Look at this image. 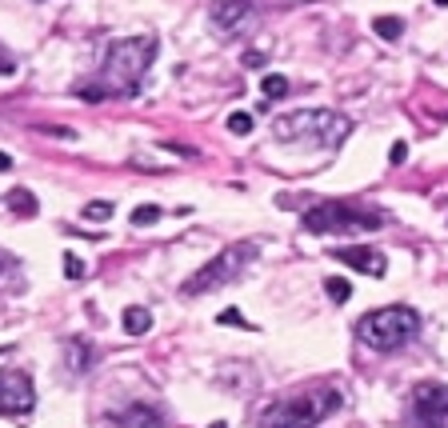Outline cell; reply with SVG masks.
I'll use <instances>...</instances> for the list:
<instances>
[{
	"label": "cell",
	"instance_id": "6da1fadb",
	"mask_svg": "<svg viewBox=\"0 0 448 428\" xmlns=\"http://www.w3.org/2000/svg\"><path fill=\"white\" fill-rule=\"evenodd\" d=\"M156 61V37H120L112 40L100 64L97 85H80L85 100H108V97H137L144 73Z\"/></svg>",
	"mask_w": 448,
	"mask_h": 428
},
{
	"label": "cell",
	"instance_id": "7a4b0ae2",
	"mask_svg": "<svg viewBox=\"0 0 448 428\" xmlns=\"http://www.w3.org/2000/svg\"><path fill=\"white\" fill-rule=\"evenodd\" d=\"M280 140H297V145H312V148H340L349 140L352 124L349 116L340 112H328V109H300V112H288L280 116L273 128Z\"/></svg>",
	"mask_w": 448,
	"mask_h": 428
},
{
	"label": "cell",
	"instance_id": "3957f363",
	"mask_svg": "<svg viewBox=\"0 0 448 428\" xmlns=\"http://www.w3.org/2000/svg\"><path fill=\"white\" fill-rule=\"evenodd\" d=\"M388 216L380 208L368 204H349V200H324V204L304 212V228L321 236H356V233H376L385 228Z\"/></svg>",
	"mask_w": 448,
	"mask_h": 428
},
{
	"label": "cell",
	"instance_id": "277c9868",
	"mask_svg": "<svg viewBox=\"0 0 448 428\" xmlns=\"http://www.w3.org/2000/svg\"><path fill=\"white\" fill-rule=\"evenodd\" d=\"M416 332H421V317L409 305H388V308H373L368 317H361L356 341L376 348V353H397L409 341H416Z\"/></svg>",
	"mask_w": 448,
	"mask_h": 428
},
{
	"label": "cell",
	"instance_id": "5b68a950",
	"mask_svg": "<svg viewBox=\"0 0 448 428\" xmlns=\"http://www.w3.org/2000/svg\"><path fill=\"white\" fill-rule=\"evenodd\" d=\"M336 408H340V392L321 389V392H309V396H292V401L268 404L252 424L256 428H316Z\"/></svg>",
	"mask_w": 448,
	"mask_h": 428
},
{
	"label": "cell",
	"instance_id": "8992f818",
	"mask_svg": "<svg viewBox=\"0 0 448 428\" xmlns=\"http://www.w3.org/2000/svg\"><path fill=\"white\" fill-rule=\"evenodd\" d=\"M252 257H256V245L224 248V252H216V257H212L204 269L192 272V281L185 284V293H188V296H200V293H212L216 284H232V281L240 276V269H244Z\"/></svg>",
	"mask_w": 448,
	"mask_h": 428
},
{
	"label": "cell",
	"instance_id": "52a82bcc",
	"mask_svg": "<svg viewBox=\"0 0 448 428\" xmlns=\"http://www.w3.org/2000/svg\"><path fill=\"white\" fill-rule=\"evenodd\" d=\"M409 424L412 428H448V384H436V380L416 384Z\"/></svg>",
	"mask_w": 448,
	"mask_h": 428
},
{
	"label": "cell",
	"instance_id": "ba28073f",
	"mask_svg": "<svg viewBox=\"0 0 448 428\" xmlns=\"http://www.w3.org/2000/svg\"><path fill=\"white\" fill-rule=\"evenodd\" d=\"M32 408H37V389H32L28 372H20V368L0 372V412L25 416V412H32Z\"/></svg>",
	"mask_w": 448,
	"mask_h": 428
},
{
	"label": "cell",
	"instance_id": "9c48e42d",
	"mask_svg": "<svg viewBox=\"0 0 448 428\" xmlns=\"http://www.w3.org/2000/svg\"><path fill=\"white\" fill-rule=\"evenodd\" d=\"M252 16H256V4L252 0H220V4H212V28H216V37H237L244 28L252 25Z\"/></svg>",
	"mask_w": 448,
	"mask_h": 428
},
{
	"label": "cell",
	"instance_id": "30bf717a",
	"mask_svg": "<svg viewBox=\"0 0 448 428\" xmlns=\"http://www.w3.org/2000/svg\"><path fill=\"white\" fill-rule=\"evenodd\" d=\"M340 264H349V269L356 272H368V276H385V252H376V248H361V245H352V248H336L332 252Z\"/></svg>",
	"mask_w": 448,
	"mask_h": 428
},
{
	"label": "cell",
	"instance_id": "8fae6325",
	"mask_svg": "<svg viewBox=\"0 0 448 428\" xmlns=\"http://www.w3.org/2000/svg\"><path fill=\"white\" fill-rule=\"evenodd\" d=\"M112 428H164V416L156 404H128L125 412L112 416Z\"/></svg>",
	"mask_w": 448,
	"mask_h": 428
},
{
	"label": "cell",
	"instance_id": "7c38bea8",
	"mask_svg": "<svg viewBox=\"0 0 448 428\" xmlns=\"http://www.w3.org/2000/svg\"><path fill=\"white\" fill-rule=\"evenodd\" d=\"M4 204L13 208L16 216H37V196L28 192V188H13V192L4 196Z\"/></svg>",
	"mask_w": 448,
	"mask_h": 428
},
{
	"label": "cell",
	"instance_id": "4fadbf2b",
	"mask_svg": "<svg viewBox=\"0 0 448 428\" xmlns=\"http://www.w3.org/2000/svg\"><path fill=\"white\" fill-rule=\"evenodd\" d=\"M152 329V312H149V308H128V312H125V332H128V336H144V332H149Z\"/></svg>",
	"mask_w": 448,
	"mask_h": 428
},
{
	"label": "cell",
	"instance_id": "5bb4252c",
	"mask_svg": "<svg viewBox=\"0 0 448 428\" xmlns=\"http://www.w3.org/2000/svg\"><path fill=\"white\" fill-rule=\"evenodd\" d=\"M4 284H20V257L8 248H0V288Z\"/></svg>",
	"mask_w": 448,
	"mask_h": 428
},
{
	"label": "cell",
	"instance_id": "9a60e30c",
	"mask_svg": "<svg viewBox=\"0 0 448 428\" xmlns=\"http://www.w3.org/2000/svg\"><path fill=\"white\" fill-rule=\"evenodd\" d=\"M373 28H376V37H385V40H400V32H404V20H400V16H376Z\"/></svg>",
	"mask_w": 448,
	"mask_h": 428
},
{
	"label": "cell",
	"instance_id": "2e32d148",
	"mask_svg": "<svg viewBox=\"0 0 448 428\" xmlns=\"http://www.w3.org/2000/svg\"><path fill=\"white\" fill-rule=\"evenodd\" d=\"M261 88H264V100H280V97H288V76L268 73V76L261 80Z\"/></svg>",
	"mask_w": 448,
	"mask_h": 428
},
{
	"label": "cell",
	"instance_id": "e0dca14e",
	"mask_svg": "<svg viewBox=\"0 0 448 428\" xmlns=\"http://www.w3.org/2000/svg\"><path fill=\"white\" fill-rule=\"evenodd\" d=\"M324 288H328V296H332L336 305H344V300L352 296V284L340 281V276H328V281H324Z\"/></svg>",
	"mask_w": 448,
	"mask_h": 428
},
{
	"label": "cell",
	"instance_id": "ac0fdd59",
	"mask_svg": "<svg viewBox=\"0 0 448 428\" xmlns=\"http://www.w3.org/2000/svg\"><path fill=\"white\" fill-rule=\"evenodd\" d=\"M161 221V208L156 204H140L137 212H132V224H140V228H149V224Z\"/></svg>",
	"mask_w": 448,
	"mask_h": 428
},
{
	"label": "cell",
	"instance_id": "d6986e66",
	"mask_svg": "<svg viewBox=\"0 0 448 428\" xmlns=\"http://www.w3.org/2000/svg\"><path fill=\"white\" fill-rule=\"evenodd\" d=\"M228 133L249 136L252 133V116H249V112H232V116H228Z\"/></svg>",
	"mask_w": 448,
	"mask_h": 428
},
{
	"label": "cell",
	"instance_id": "ffe728a7",
	"mask_svg": "<svg viewBox=\"0 0 448 428\" xmlns=\"http://www.w3.org/2000/svg\"><path fill=\"white\" fill-rule=\"evenodd\" d=\"M108 216H112L108 200H92V204H85V221H108Z\"/></svg>",
	"mask_w": 448,
	"mask_h": 428
},
{
	"label": "cell",
	"instance_id": "44dd1931",
	"mask_svg": "<svg viewBox=\"0 0 448 428\" xmlns=\"http://www.w3.org/2000/svg\"><path fill=\"white\" fill-rule=\"evenodd\" d=\"M64 272H68L73 281H80V276H85V264H80V260H76L73 252H64Z\"/></svg>",
	"mask_w": 448,
	"mask_h": 428
},
{
	"label": "cell",
	"instance_id": "7402d4cb",
	"mask_svg": "<svg viewBox=\"0 0 448 428\" xmlns=\"http://www.w3.org/2000/svg\"><path fill=\"white\" fill-rule=\"evenodd\" d=\"M13 73H16V61L8 56V49L0 44V76H13Z\"/></svg>",
	"mask_w": 448,
	"mask_h": 428
},
{
	"label": "cell",
	"instance_id": "603a6c76",
	"mask_svg": "<svg viewBox=\"0 0 448 428\" xmlns=\"http://www.w3.org/2000/svg\"><path fill=\"white\" fill-rule=\"evenodd\" d=\"M392 164H404V160H409V145H404V140H397V145H392Z\"/></svg>",
	"mask_w": 448,
	"mask_h": 428
},
{
	"label": "cell",
	"instance_id": "cb8c5ba5",
	"mask_svg": "<svg viewBox=\"0 0 448 428\" xmlns=\"http://www.w3.org/2000/svg\"><path fill=\"white\" fill-rule=\"evenodd\" d=\"M220 324H240V329H249V320L240 317L237 308H228V312H224V317H220Z\"/></svg>",
	"mask_w": 448,
	"mask_h": 428
},
{
	"label": "cell",
	"instance_id": "d4e9b609",
	"mask_svg": "<svg viewBox=\"0 0 448 428\" xmlns=\"http://www.w3.org/2000/svg\"><path fill=\"white\" fill-rule=\"evenodd\" d=\"M244 68H264V52H244Z\"/></svg>",
	"mask_w": 448,
	"mask_h": 428
},
{
	"label": "cell",
	"instance_id": "484cf974",
	"mask_svg": "<svg viewBox=\"0 0 448 428\" xmlns=\"http://www.w3.org/2000/svg\"><path fill=\"white\" fill-rule=\"evenodd\" d=\"M13 169V157H8V152H0V172H8Z\"/></svg>",
	"mask_w": 448,
	"mask_h": 428
},
{
	"label": "cell",
	"instance_id": "4316f807",
	"mask_svg": "<svg viewBox=\"0 0 448 428\" xmlns=\"http://www.w3.org/2000/svg\"><path fill=\"white\" fill-rule=\"evenodd\" d=\"M209 428H228V424H220V420H216V424H209Z\"/></svg>",
	"mask_w": 448,
	"mask_h": 428
},
{
	"label": "cell",
	"instance_id": "83f0119b",
	"mask_svg": "<svg viewBox=\"0 0 448 428\" xmlns=\"http://www.w3.org/2000/svg\"><path fill=\"white\" fill-rule=\"evenodd\" d=\"M433 4H440V8H444V4H448V0H433Z\"/></svg>",
	"mask_w": 448,
	"mask_h": 428
}]
</instances>
